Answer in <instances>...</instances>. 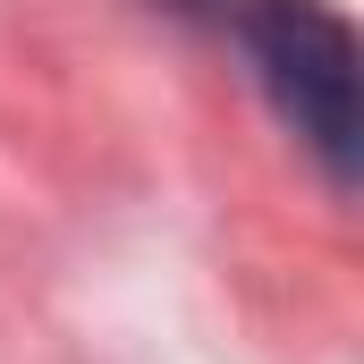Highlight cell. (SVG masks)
<instances>
[{"mask_svg":"<svg viewBox=\"0 0 364 364\" xmlns=\"http://www.w3.org/2000/svg\"><path fill=\"white\" fill-rule=\"evenodd\" d=\"M255 51V77L296 127V144L331 170V186H356V34L322 0H246L229 26Z\"/></svg>","mask_w":364,"mask_h":364,"instance_id":"obj_1","label":"cell"},{"mask_svg":"<svg viewBox=\"0 0 364 364\" xmlns=\"http://www.w3.org/2000/svg\"><path fill=\"white\" fill-rule=\"evenodd\" d=\"M170 9H195V17H212V26H237L246 0H170Z\"/></svg>","mask_w":364,"mask_h":364,"instance_id":"obj_2","label":"cell"}]
</instances>
